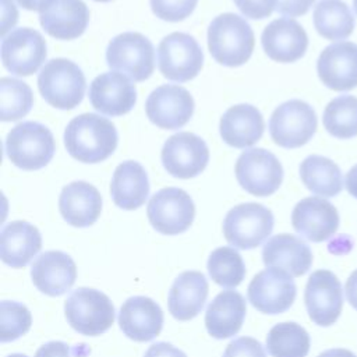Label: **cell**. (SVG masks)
<instances>
[{
	"mask_svg": "<svg viewBox=\"0 0 357 357\" xmlns=\"http://www.w3.org/2000/svg\"><path fill=\"white\" fill-rule=\"evenodd\" d=\"M117 139L114 124L95 113L74 117L64 131L67 152L84 163H98L107 159L116 151Z\"/></svg>",
	"mask_w": 357,
	"mask_h": 357,
	"instance_id": "cell-1",
	"label": "cell"
},
{
	"mask_svg": "<svg viewBox=\"0 0 357 357\" xmlns=\"http://www.w3.org/2000/svg\"><path fill=\"white\" fill-rule=\"evenodd\" d=\"M255 45L250 24L234 13L212 20L208 28V47L212 57L226 67H238L248 61Z\"/></svg>",
	"mask_w": 357,
	"mask_h": 357,
	"instance_id": "cell-2",
	"label": "cell"
},
{
	"mask_svg": "<svg viewBox=\"0 0 357 357\" xmlns=\"http://www.w3.org/2000/svg\"><path fill=\"white\" fill-rule=\"evenodd\" d=\"M38 88L50 106L70 110L78 106L84 99L85 75L71 60L53 59L40 70Z\"/></svg>",
	"mask_w": 357,
	"mask_h": 357,
	"instance_id": "cell-3",
	"label": "cell"
},
{
	"mask_svg": "<svg viewBox=\"0 0 357 357\" xmlns=\"http://www.w3.org/2000/svg\"><path fill=\"white\" fill-rule=\"evenodd\" d=\"M56 151L52 131L36 121H22L7 134L6 153L22 170L45 167Z\"/></svg>",
	"mask_w": 357,
	"mask_h": 357,
	"instance_id": "cell-4",
	"label": "cell"
},
{
	"mask_svg": "<svg viewBox=\"0 0 357 357\" xmlns=\"http://www.w3.org/2000/svg\"><path fill=\"white\" fill-rule=\"evenodd\" d=\"M64 314L70 326L81 335L98 336L114 322V305L100 290L78 287L64 303Z\"/></svg>",
	"mask_w": 357,
	"mask_h": 357,
	"instance_id": "cell-5",
	"label": "cell"
},
{
	"mask_svg": "<svg viewBox=\"0 0 357 357\" xmlns=\"http://www.w3.org/2000/svg\"><path fill=\"white\" fill-rule=\"evenodd\" d=\"M273 213L257 202H245L231 208L223 220V234L229 244L240 250L261 245L273 230Z\"/></svg>",
	"mask_w": 357,
	"mask_h": 357,
	"instance_id": "cell-6",
	"label": "cell"
},
{
	"mask_svg": "<svg viewBox=\"0 0 357 357\" xmlns=\"http://www.w3.org/2000/svg\"><path fill=\"white\" fill-rule=\"evenodd\" d=\"M317 114L304 100L290 99L278 106L269 120V134L282 148L305 145L317 131Z\"/></svg>",
	"mask_w": 357,
	"mask_h": 357,
	"instance_id": "cell-7",
	"label": "cell"
},
{
	"mask_svg": "<svg viewBox=\"0 0 357 357\" xmlns=\"http://www.w3.org/2000/svg\"><path fill=\"white\" fill-rule=\"evenodd\" d=\"M106 61L110 68L127 74L132 81H145L153 73L155 49L142 33L123 32L109 42Z\"/></svg>",
	"mask_w": 357,
	"mask_h": 357,
	"instance_id": "cell-8",
	"label": "cell"
},
{
	"mask_svg": "<svg viewBox=\"0 0 357 357\" xmlns=\"http://www.w3.org/2000/svg\"><path fill=\"white\" fill-rule=\"evenodd\" d=\"M202 63V49L188 33L173 32L165 36L158 46L159 71L170 81L185 82L195 78Z\"/></svg>",
	"mask_w": 357,
	"mask_h": 357,
	"instance_id": "cell-9",
	"label": "cell"
},
{
	"mask_svg": "<svg viewBox=\"0 0 357 357\" xmlns=\"http://www.w3.org/2000/svg\"><path fill=\"white\" fill-rule=\"evenodd\" d=\"M238 184L255 197L272 195L283 181V167L279 159L264 148L244 151L234 167Z\"/></svg>",
	"mask_w": 357,
	"mask_h": 357,
	"instance_id": "cell-10",
	"label": "cell"
},
{
	"mask_svg": "<svg viewBox=\"0 0 357 357\" xmlns=\"http://www.w3.org/2000/svg\"><path fill=\"white\" fill-rule=\"evenodd\" d=\"M146 215L156 231L174 236L185 231L191 226L195 216V206L184 190L167 187L151 197Z\"/></svg>",
	"mask_w": 357,
	"mask_h": 357,
	"instance_id": "cell-11",
	"label": "cell"
},
{
	"mask_svg": "<svg viewBox=\"0 0 357 357\" xmlns=\"http://www.w3.org/2000/svg\"><path fill=\"white\" fill-rule=\"evenodd\" d=\"M297 294L291 275L279 268H266L258 272L248 284L247 296L254 308L264 314L287 311Z\"/></svg>",
	"mask_w": 357,
	"mask_h": 357,
	"instance_id": "cell-12",
	"label": "cell"
},
{
	"mask_svg": "<svg viewBox=\"0 0 357 357\" xmlns=\"http://www.w3.org/2000/svg\"><path fill=\"white\" fill-rule=\"evenodd\" d=\"M308 317L319 326L335 324L343 308V290L336 275L328 269L312 272L304 290Z\"/></svg>",
	"mask_w": 357,
	"mask_h": 357,
	"instance_id": "cell-13",
	"label": "cell"
},
{
	"mask_svg": "<svg viewBox=\"0 0 357 357\" xmlns=\"http://www.w3.org/2000/svg\"><path fill=\"white\" fill-rule=\"evenodd\" d=\"M46 54L43 36L32 28H17L1 40L3 66L18 77H28L36 73Z\"/></svg>",
	"mask_w": 357,
	"mask_h": 357,
	"instance_id": "cell-14",
	"label": "cell"
},
{
	"mask_svg": "<svg viewBox=\"0 0 357 357\" xmlns=\"http://www.w3.org/2000/svg\"><path fill=\"white\" fill-rule=\"evenodd\" d=\"M160 158L169 174L177 178H191L206 167L209 149L201 137L183 131L167 138Z\"/></svg>",
	"mask_w": 357,
	"mask_h": 357,
	"instance_id": "cell-15",
	"label": "cell"
},
{
	"mask_svg": "<svg viewBox=\"0 0 357 357\" xmlns=\"http://www.w3.org/2000/svg\"><path fill=\"white\" fill-rule=\"evenodd\" d=\"M148 119L165 130H177L185 126L194 113V99L178 85H160L151 92L145 102Z\"/></svg>",
	"mask_w": 357,
	"mask_h": 357,
	"instance_id": "cell-16",
	"label": "cell"
},
{
	"mask_svg": "<svg viewBox=\"0 0 357 357\" xmlns=\"http://www.w3.org/2000/svg\"><path fill=\"white\" fill-rule=\"evenodd\" d=\"M291 225L301 237L312 243H321L336 233L339 213L329 201L319 197H307L294 206Z\"/></svg>",
	"mask_w": 357,
	"mask_h": 357,
	"instance_id": "cell-17",
	"label": "cell"
},
{
	"mask_svg": "<svg viewBox=\"0 0 357 357\" xmlns=\"http://www.w3.org/2000/svg\"><path fill=\"white\" fill-rule=\"evenodd\" d=\"M318 77L332 91L357 86V45L339 42L326 46L317 61Z\"/></svg>",
	"mask_w": 357,
	"mask_h": 357,
	"instance_id": "cell-18",
	"label": "cell"
},
{
	"mask_svg": "<svg viewBox=\"0 0 357 357\" xmlns=\"http://www.w3.org/2000/svg\"><path fill=\"white\" fill-rule=\"evenodd\" d=\"M89 100L102 114L117 117L128 113L137 102L135 85L120 73H103L89 85Z\"/></svg>",
	"mask_w": 357,
	"mask_h": 357,
	"instance_id": "cell-19",
	"label": "cell"
},
{
	"mask_svg": "<svg viewBox=\"0 0 357 357\" xmlns=\"http://www.w3.org/2000/svg\"><path fill=\"white\" fill-rule=\"evenodd\" d=\"M261 43L269 59L279 63H293L305 54L308 36L296 20L282 17L265 26Z\"/></svg>",
	"mask_w": 357,
	"mask_h": 357,
	"instance_id": "cell-20",
	"label": "cell"
},
{
	"mask_svg": "<svg viewBox=\"0 0 357 357\" xmlns=\"http://www.w3.org/2000/svg\"><path fill=\"white\" fill-rule=\"evenodd\" d=\"M39 21L50 36L70 40L85 32L89 11L82 0H47L39 11Z\"/></svg>",
	"mask_w": 357,
	"mask_h": 357,
	"instance_id": "cell-21",
	"label": "cell"
},
{
	"mask_svg": "<svg viewBox=\"0 0 357 357\" xmlns=\"http://www.w3.org/2000/svg\"><path fill=\"white\" fill-rule=\"evenodd\" d=\"M31 278L38 290L57 297L68 291L75 283L77 266L68 254L63 251H46L33 261Z\"/></svg>",
	"mask_w": 357,
	"mask_h": 357,
	"instance_id": "cell-22",
	"label": "cell"
},
{
	"mask_svg": "<svg viewBox=\"0 0 357 357\" xmlns=\"http://www.w3.org/2000/svg\"><path fill=\"white\" fill-rule=\"evenodd\" d=\"M119 325L131 340L149 342L162 331L163 312L152 298L134 296L123 303L119 312Z\"/></svg>",
	"mask_w": 357,
	"mask_h": 357,
	"instance_id": "cell-23",
	"label": "cell"
},
{
	"mask_svg": "<svg viewBox=\"0 0 357 357\" xmlns=\"http://www.w3.org/2000/svg\"><path fill=\"white\" fill-rule=\"evenodd\" d=\"M59 209L68 225L88 227L98 220L102 212V197L92 184L73 181L61 190Z\"/></svg>",
	"mask_w": 357,
	"mask_h": 357,
	"instance_id": "cell-24",
	"label": "cell"
},
{
	"mask_svg": "<svg viewBox=\"0 0 357 357\" xmlns=\"http://www.w3.org/2000/svg\"><path fill=\"white\" fill-rule=\"evenodd\" d=\"M262 261L268 268H279L291 276H301L311 268L312 252L301 238L282 233L265 243Z\"/></svg>",
	"mask_w": 357,
	"mask_h": 357,
	"instance_id": "cell-25",
	"label": "cell"
},
{
	"mask_svg": "<svg viewBox=\"0 0 357 357\" xmlns=\"http://www.w3.org/2000/svg\"><path fill=\"white\" fill-rule=\"evenodd\" d=\"M209 286L204 273L198 271H185L180 273L167 297V307L170 314L177 321H190L195 318L208 297Z\"/></svg>",
	"mask_w": 357,
	"mask_h": 357,
	"instance_id": "cell-26",
	"label": "cell"
},
{
	"mask_svg": "<svg viewBox=\"0 0 357 357\" xmlns=\"http://www.w3.org/2000/svg\"><path fill=\"white\" fill-rule=\"evenodd\" d=\"M265 123L261 112L247 103L229 107L219 124L222 139L233 148H248L264 134Z\"/></svg>",
	"mask_w": 357,
	"mask_h": 357,
	"instance_id": "cell-27",
	"label": "cell"
},
{
	"mask_svg": "<svg viewBox=\"0 0 357 357\" xmlns=\"http://www.w3.org/2000/svg\"><path fill=\"white\" fill-rule=\"evenodd\" d=\"M247 312L244 297L236 290L220 291L208 305L205 326L215 339L234 336L243 326Z\"/></svg>",
	"mask_w": 357,
	"mask_h": 357,
	"instance_id": "cell-28",
	"label": "cell"
},
{
	"mask_svg": "<svg viewBox=\"0 0 357 357\" xmlns=\"http://www.w3.org/2000/svg\"><path fill=\"white\" fill-rule=\"evenodd\" d=\"M42 248L39 230L25 222L14 220L3 226L0 233V257L11 268L25 266Z\"/></svg>",
	"mask_w": 357,
	"mask_h": 357,
	"instance_id": "cell-29",
	"label": "cell"
},
{
	"mask_svg": "<svg viewBox=\"0 0 357 357\" xmlns=\"http://www.w3.org/2000/svg\"><path fill=\"white\" fill-rule=\"evenodd\" d=\"M110 195L113 202L126 211L144 205L149 195V181L142 165L134 160L120 163L112 177Z\"/></svg>",
	"mask_w": 357,
	"mask_h": 357,
	"instance_id": "cell-30",
	"label": "cell"
},
{
	"mask_svg": "<svg viewBox=\"0 0 357 357\" xmlns=\"http://www.w3.org/2000/svg\"><path fill=\"white\" fill-rule=\"evenodd\" d=\"M300 177L315 195L336 197L343 188L339 166L321 155H310L301 162Z\"/></svg>",
	"mask_w": 357,
	"mask_h": 357,
	"instance_id": "cell-31",
	"label": "cell"
},
{
	"mask_svg": "<svg viewBox=\"0 0 357 357\" xmlns=\"http://www.w3.org/2000/svg\"><path fill=\"white\" fill-rule=\"evenodd\" d=\"M312 17L317 32L329 40L346 39L354 29V15L343 0H319Z\"/></svg>",
	"mask_w": 357,
	"mask_h": 357,
	"instance_id": "cell-32",
	"label": "cell"
},
{
	"mask_svg": "<svg viewBox=\"0 0 357 357\" xmlns=\"http://www.w3.org/2000/svg\"><path fill=\"white\" fill-rule=\"evenodd\" d=\"M266 349L272 357H307L310 335L296 322H280L268 332Z\"/></svg>",
	"mask_w": 357,
	"mask_h": 357,
	"instance_id": "cell-33",
	"label": "cell"
},
{
	"mask_svg": "<svg viewBox=\"0 0 357 357\" xmlns=\"http://www.w3.org/2000/svg\"><path fill=\"white\" fill-rule=\"evenodd\" d=\"M326 131L339 139L357 137V98L353 95H340L332 99L322 116Z\"/></svg>",
	"mask_w": 357,
	"mask_h": 357,
	"instance_id": "cell-34",
	"label": "cell"
},
{
	"mask_svg": "<svg viewBox=\"0 0 357 357\" xmlns=\"http://www.w3.org/2000/svg\"><path fill=\"white\" fill-rule=\"evenodd\" d=\"M211 279L222 287H236L245 276V265L241 255L233 247H219L208 258Z\"/></svg>",
	"mask_w": 357,
	"mask_h": 357,
	"instance_id": "cell-35",
	"label": "cell"
},
{
	"mask_svg": "<svg viewBox=\"0 0 357 357\" xmlns=\"http://www.w3.org/2000/svg\"><path fill=\"white\" fill-rule=\"evenodd\" d=\"M33 105L32 89L22 81L3 77L0 79V119L15 121L26 116Z\"/></svg>",
	"mask_w": 357,
	"mask_h": 357,
	"instance_id": "cell-36",
	"label": "cell"
},
{
	"mask_svg": "<svg viewBox=\"0 0 357 357\" xmlns=\"http://www.w3.org/2000/svg\"><path fill=\"white\" fill-rule=\"evenodd\" d=\"M32 324L29 310L17 301L0 303V342H11L25 335Z\"/></svg>",
	"mask_w": 357,
	"mask_h": 357,
	"instance_id": "cell-37",
	"label": "cell"
},
{
	"mask_svg": "<svg viewBox=\"0 0 357 357\" xmlns=\"http://www.w3.org/2000/svg\"><path fill=\"white\" fill-rule=\"evenodd\" d=\"M153 14L169 22H178L187 18L195 8L198 0H149Z\"/></svg>",
	"mask_w": 357,
	"mask_h": 357,
	"instance_id": "cell-38",
	"label": "cell"
},
{
	"mask_svg": "<svg viewBox=\"0 0 357 357\" xmlns=\"http://www.w3.org/2000/svg\"><path fill=\"white\" fill-rule=\"evenodd\" d=\"M223 357H266V353L257 339L241 336L227 344Z\"/></svg>",
	"mask_w": 357,
	"mask_h": 357,
	"instance_id": "cell-39",
	"label": "cell"
},
{
	"mask_svg": "<svg viewBox=\"0 0 357 357\" xmlns=\"http://www.w3.org/2000/svg\"><path fill=\"white\" fill-rule=\"evenodd\" d=\"M278 0H234L243 15L251 20H262L276 10Z\"/></svg>",
	"mask_w": 357,
	"mask_h": 357,
	"instance_id": "cell-40",
	"label": "cell"
},
{
	"mask_svg": "<svg viewBox=\"0 0 357 357\" xmlns=\"http://www.w3.org/2000/svg\"><path fill=\"white\" fill-rule=\"evenodd\" d=\"M315 0H278L276 11L286 17L304 15Z\"/></svg>",
	"mask_w": 357,
	"mask_h": 357,
	"instance_id": "cell-41",
	"label": "cell"
},
{
	"mask_svg": "<svg viewBox=\"0 0 357 357\" xmlns=\"http://www.w3.org/2000/svg\"><path fill=\"white\" fill-rule=\"evenodd\" d=\"M35 357H73V350L64 342L52 340L42 344L36 350Z\"/></svg>",
	"mask_w": 357,
	"mask_h": 357,
	"instance_id": "cell-42",
	"label": "cell"
},
{
	"mask_svg": "<svg viewBox=\"0 0 357 357\" xmlns=\"http://www.w3.org/2000/svg\"><path fill=\"white\" fill-rule=\"evenodd\" d=\"M144 357H187L184 351L167 342H159L149 346Z\"/></svg>",
	"mask_w": 357,
	"mask_h": 357,
	"instance_id": "cell-43",
	"label": "cell"
},
{
	"mask_svg": "<svg viewBox=\"0 0 357 357\" xmlns=\"http://www.w3.org/2000/svg\"><path fill=\"white\" fill-rule=\"evenodd\" d=\"M17 22V10L11 0H3V26L1 35H4Z\"/></svg>",
	"mask_w": 357,
	"mask_h": 357,
	"instance_id": "cell-44",
	"label": "cell"
},
{
	"mask_svg": "<svg viewBox=\"0 0 357 357\" xmlns=\"http://www.w3.org/2000/svg\"><path fill=\"white\" fill-rule=\"evenodd\" d=\"M344 293L349 304L357 311V269L351 272L344 284Z\"/></svg>",
	"mask_w": 357,
	"mask_h": 357,
	"instance_id": "cell-45",
	"label": "cell"
},
{
	"mask_svg": "<svg viewBox=\"0 0 357 357\" xmlns=\"http://www.w3.org/2000/svg\"><path fill=\"white\" fill-rule=\"evenodd\" d=\"M344 185L346 190L349 191L350 195L357 198V165H354L347 173L344 178Z\"/></svg>",
	"mask_w": 357,
	"mask_h": 357,
	"instance_id": "cell-46",
	"label": "cell"
},
{
	"mask_svg": "<svg viewBox=\"0 0 357 357\" xmlns=\"http://www.w3.org/2000/svg\"><path fill=\"white\" fill-rule=\"evenodd\" d=\"M318 357H357L347 349H329L322 351Z\"/></svg>",
	"mask_w": 357,
	"mask_h": 357,
	"instance_id": "cell-47",
	"label": "cell"
},
{
	"mask_svg": "<svg viewBox=\"0 0 357 357\" xmlns=\"http://www.w3.org/2000/svg\"><path fill=\"white\" fill-rule=\"evenodd\" d=\"M47 0H17V3L29 11H40V8L45 6Z\"/></svg>",
	"mask_w": 357,
	"mask_h": 357,
	"instance_id": "cell-48",
	"label": "cell"
},
{
	"mask_svg": "<svg viewBox=\"0 0 357 357\" xmlns=\"http://www.w3.org/2000/svg\"><path fill=\"white\" fill-rule=\"evenodd\" d=\"M7 357H28V356L21 354V353H14V354H10V356H7Z\"/></svg>",
	"mask_w": 357,
	"mask_h": 357,
	"instance_id": "cell-49",
	"label": "cell"
},
{
	"mask_svg": "<svg viewBox=\"0 0 357 357\" xmlns=\"http://www.w3.org/2000/svg\"><path fill=\"white\" fill-rule=\"evenodd\" d=\"M353 6H354V11L357 14V0H353Z\"/></svg>",
	"mask_w": 357,
	"mask_h": 357,
	"instance_id": "cell-50",
	"label": "cell"
},
{
	"mask_svg": "<svg viewBox=\"0 0 357 357\" xmlns=\"http://www.w3.org/2000/svg\"><path fill=\"white\" fill-rule=\"evenodd\" d=\"M95 1H102V3H105V1H110V0H95Z\"/></svg>",
	"mask_w": 357,
	"mask_h": 357,
	"instance_id": "cell-51",
	"label": "cell"
}]
</instances>
